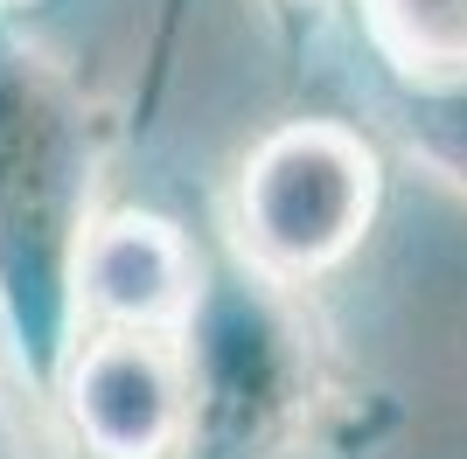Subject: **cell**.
I'll return each mask as SVG.
<instances>
[{
  "instance_id": "6da1fadb",
  "label": "cell",
  "mask_w": 467,
  "mask_h": 459,
  "mask_svg": "<svg viewBox=\"0 0 467 459\" xmlns=\"http://www.w3.org/2000/svg\"><path fill=\"white\" fill-rule=\"evenodd\" d=\"M105 118L0 7V355L28 397H57L84 334V244L98 230Z\"/></svg>"
},
{
  "instance_id": "7a4b0ae2",
  "label": "cell",
  "mask_w": 467,
  "mask_h": 459,
  "mask_svg": "<svg viewBox=\"0 0 467 459\" xmlns=\"http://www.w3.org/2000/svg\"><path fill=\"white\" fill-rule=\"evenodd\" d=\"M189 439L182 459H286L321 397V348L293 286L237 250H210L189 321Z\"/></svg>"
},
{
  "instance_id": "3957f363",
  "label": "cell",
  "mask_w": 467,
  "mask_h": 459,
  "mask_svg": "<svg viewBox=\"0 0 467 459\" xmlns=\"http://www.w3.org/2000/svg\"><path fill=\"white\" fill-rule=\"evenodd\" d=\"M377 195L384 174L356 126L286 118L231 174V250L286 286H314L370 237Z\"/></svg>"
},
{
  "instance_id": "277c9868",
  "label": "cell",
  "mask_w": 467,
  "mask_h": 459,
  "mask_svg": "<svg viewBox=\"0 0 467 459\" xmlns=\"http://www.w3.org/2000/svg\"><path fill=\"white\" fill-rule=\"evenodd\" d=\"M84 459H182L189 348L182 327H84L49 397Z\"/></svg>"
},
{
  "instance_id": "5b68a950",
  "label": "cell",
  "mask_w": 467,
  "mask_h": 459,
  "mask_svg": "<svg viewBox=\"0 0 467 459\" xmlns=\"http://www.w3.org/2000/svg\"><path fill=\"white\" fill-rule=\"evenodd\" d=\"M210 250L147 209L98 216L84 244V327H182L202 292Z\"/></svg>"
},
{
  "instance_id": "8992f818",
  "label": "cell",
  "mask_w": 467,
  "mask_h": 459,
  "mask_svg": "<svg viewBox=\"0 0 467 459\" xmlns=\"http://www.w3.org/2000/svg\"><path fill=\"white\" fill-rule=\"evenodd\" d=\"M390 126L426 168L467 189V70H405L390 84Z\"/></svg>"
},
{
  "instance_id": "52a82bcc",
  "label": "cell",
  "mask_w": 467,
  "mask_h": 459,
  "mask_svg": "<svg viewBox=\"0 0 467 459\" xmlns=\"http://www.w3.org/2000/svg\"><path fill=\"white\" fill-rule=\"evenodd\" d=\"M370 28L398 70H467V0H370Z\"/></svg>"
},
{
  "instance_id": "ba28073f",
  "label": "cell",
  "mask_w": 467,
  "mask_h": 459,
  "mask_svg": "<svg viewBox=\"0 0 467 459\" xmlns=\"http://www.w3.org/2000/svg\"><path fill=\"white\" fill-rule=\"evenodd\" d=\"M182 15H189V0H161V21H154V42H147V91H140V118L161 105L168 91V70H175V36H182Z\"/></svg>"
},
{
  "instance_id": "9c48e42d",
  "label": "cell",
  "mask_w": 467,
  "mask_h": 459,
  "mask_svg": "<svg viewBox=\"0 0 467 459\" xmlns=\"http://www.w3.org/2000/svg\"><path fill=\"white\" fill-rule=\"evenodd\" d=\"M0 459H21V439H15V424H7V411H0Z\"/></svg>"
},
{
  "instance_id": "30bf717a",
  "label": "cell",
  "mask_w": 467,
  "mask_h": 459,
  "mask_svg": "<svg viewBox=\"0 0 467 459\" xmlns=\"http://www.w3.org/2000/svg\"><path fill=\"white\" fill-rule=\"evenodd\" d=\"M293 7H321V0H293Z\"/></svg>"
}]
</instances>
